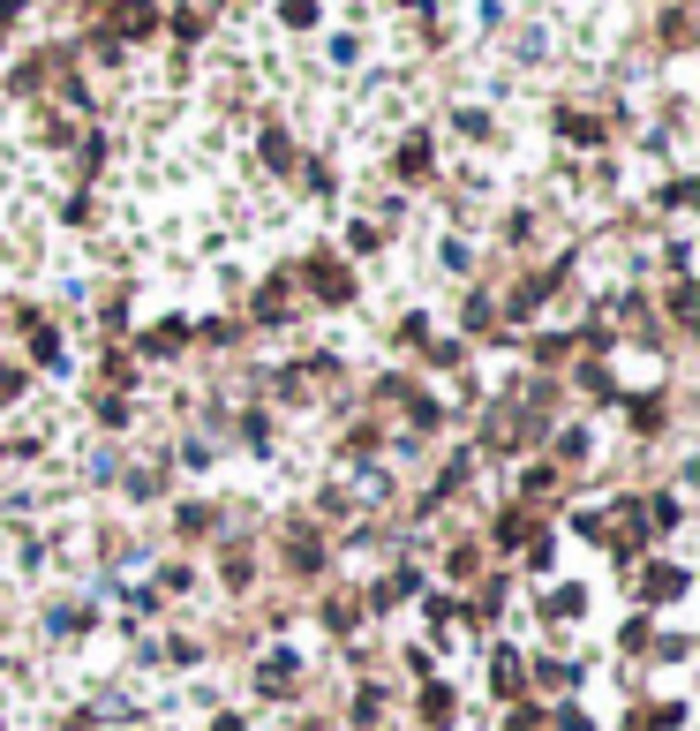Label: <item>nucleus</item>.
<instances>
[{
    "instance_id": "nucleus-1",
    "label": "nucleus",
    "mask_w": 700,
    "mask_h": 731,
    "mask_svg": "<svg viewBox=\"0 0 700 731\" xmlns=\"http://www.w3.org/2000/svg\"><path fill=\"white\" fill-rule=\"evenodd\" d=\"M678 589H686V565H648L640 573V603H678Z\"/></svg>"
},
{
    "instance_id": "nucleus-2",
    "label": "nucleus",
    "mask_w": 700,
    "mask_h": 731,
    "mask_svg": "<svg viewBox=\"0 0 700 731\" xmlns=\"http://www.w3.org/2000/svg\"><path fill=\"white\" fill-rule=\"evenodd\" d=\"M294 679H301V664H294V648H272V664L256 671V687H264V693H287Z\"/></svg>"
},
{
    "instance_id": "nucleus-3",
    "label": "nucleus",
    "mask_w": 700,
    "mask_h": 731,
    "mask_svg": "<svg viewBox=\"0 0 700 731\" xmlns=\"http://www.w3.org/2000/svg\"><path fill=\"white\" fill-rule=\"evenodd\" d=\"M542 611H550V618H573V611H587V589L565 581V589H550V596H542Z\"/></svg>"
},
{
    "instance_id": "nucleus-4",
    "label": "nucleus",
    "mask_w": 700,
    "mask_h": 731,
    "mask_svg": "<svg viewBox=\"0 0 700 731\" xmlns=\"http://www.w3.org/2000/svg\"><path fill=\"white\" fill-rule=\"evenodd\" d=\"M422 717L429 724H453V687H422Z\"/></svg>"
},
{
    "instance_id": "nucleus-5",
    "label": "nucleus",
    "mask_w": 700,
    "mask_h": 731,
    "mask_svg": "<svg viewBox=\"0 0 700 731\" xmlns=\"http://www.w3.org/2000/svg\"><path fill=\"white\" fill-rule=\"evenodd\" d=\"M648 642H656V626H648V611H633V618H625V634H618V648L633 656V648H648Z\"/></svg>"
},
{
    "instance_id": "nucleus-6",
    "label": "nucleus",
    "mask_w": 700,
    "mask_h": 731,
    "mask_svg": "<svg viewBox=\"0 0 700 731\" xmlns=\"http://www.w3.org/2000/svg\"><path fill=\"white\" fill-rule=\"evenodd\" d=\"M211 731H242V724H234V717H219V724H211Z\"/></svg>"
}]
</instances>
